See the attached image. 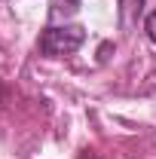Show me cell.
Returning <instances> with one entry per match:
<instances>
[{
	"mask_svg": "<svg viewBox=\"0 0 156 159\" xmlns=\"http://www.w3.org/2000/svg\"><path fill=\"white\" fill-rule=\"evenodd\" d=\"M77 9H80V0H52L49 19L52 21H64V19H71V16H77Z\"/></svg>",
	"mask_w": 156,
	"mask_h": 159,
	"instance_id": "obj_3",
	"label": "cell"
},
{
	"mask_svg": "<svg viewBox=\"0 0 156 159\" xmlns=\"http://www.w3.org/2000/svg\"><path fill=\"white\" fill-rule=\"evenodd\" d=\"M147 37L156 43V12H150V16H147Z\"/></svg>",
	"mask_w": 156,
	"mask_h": 159,
	"instance_id": "obj_4",
	"label": "cell"
},
{
	"mask_svg": "<svg viewBox=\"0 0 156 159\" xmlns=\"http://www.w3.org/2000/svg\"><path fill=\"white\" fill-rule=\"evenodd\" d=\"M141 12H144V0H119V25H122V31H135Z\"/></svg>",
	"mask_w": 156,
	"mask_h": 159,
	"instance_id": "obj_2",
	"label": "cell"
},
{
	"mask_svg": "<svg viewBox=\"0 0 156 159\" xmlns=\"http://www.w3.org/2000/svg\"><path fill=\"white\" fill-rule=\"evenodd\" d=\"M83 43H86V28H80V25L55 28L52 25L40 34V52L46 58H61V55H74Z\"/></svg>",
	"mask_w": 156,
	"mask_h": 159,
	"instance_id": "obj_1",
	"label": "cell"
}]
</instances>
